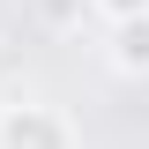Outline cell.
Here are the masks:
<instances>
[{"label":"cell","mask_w":149,"mask_h":149,"mask_svg":"<svg viewBox=\"0 0 149 149\" xmlns=\"http://www.w3.org/2000/svg\"><path fill=\"white\" fill-rule=\"evenodd\" d=\"M90 15H104V22H119V15H149V0H90Z\"/></svg>","instance_id":"cell-4"},{"label":"cell","mask_w":149,"mask_h":149,"mask_svg":"<svg viewBox=\"0 0 149 149\" xmlns=\"http://www.w3.org/2000/svg\"><path fill=\"white\" fill-rule=\"evenodd\" d=\"M104 52H112V67H119V74H149V15H119Z\"/></svg>","instance_id":"cell-2"},{"label":"cell","mask_w":149,"mask_h":149,"mask_svg":"<svg viewBox=\"0 0 149 149\" xmlns=\"http://www.w3.org/2000/svg\"><path fill=\"white\" fill-rule=\"evenodd\" d=\"M30 8H37L45 30H82L90 22V0H30Z\"/></svg>","instance_id":"cell-3"},{"label":"cell","mask_w":149,"mask_h":149,"mask_svg":"<svg viewBox=\"0 0 149 149\" xmlns=\"http://www.w3.org/2000/svg\"><path fill=\"white\" fill-rule=\"evenodd\" d=\"M0 149H74V127L52 104H0Z\"/></svg>","instance_id":"cell-1"}]
</instances>
